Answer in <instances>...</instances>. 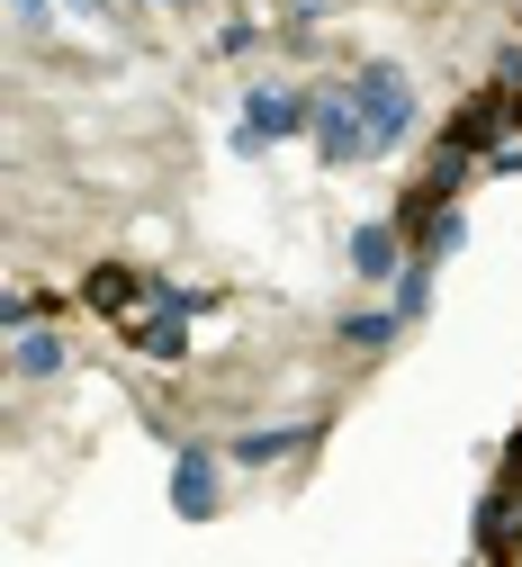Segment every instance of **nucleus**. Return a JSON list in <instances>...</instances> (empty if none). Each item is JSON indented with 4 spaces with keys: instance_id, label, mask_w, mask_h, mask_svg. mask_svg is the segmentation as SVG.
Instances as JSON below:
<instances>
[{
    "instance_id": "obj_1",
    "label": "nucleus",
    "mask_w": 522,
    "mask_h": 567,
    "mask_svg": "<svg viewBox=\"0 0 522 567\" xmlns=\"http://www.w3.org/2000/svg\"><path fill=\"white\" fill-rule=\"evenodd\" d=\"M342 100L360 109V126L379 135V145H397V135L414 126V91H406L397 63H369V73H351V91H342Z\"/></svg>"
},
{
    "instance_id": "obj_2",
    "label": "nucleus",
    "mask_w": 522,
    "mask_h": 567,
    "mask_svg": "<svg viewBox=\"0 0 522 567\" xmlns=\"http://www.w3.org/2000/svg\"><path fill=\"white\" fill-rule=\"evenodd\" d=\"M316 145H325V163H360V154H379V135L360 126V109H351V100H325V117H316Z\"/></svg>"
},
{
    "instance_id": "obj_3",
    "label": "nucleus",
    "mask_w": 522,
    "mask_h": 567,
    "mask_svg": "<svg viewBox=\"0 0 522 567\" xmlns=\"http://www.w3.org/2000/svg\"><path fill=\"white\" fill-rule=\"evenodd\" d=\"M172 514H190V523L216 514V460H207V451H181V460H172Z\"/></svg>"
},
{
    "instance_id": "obj_4",
    "label": "nucleus",
    "mask_w": 522,
    "mask_h": 567,
    "mask_svg": "<svg viewBox=\"0 0 522 567\" xmlns=\"http://www.w3.org/2000/svg\"><path fill=\"white\" fill-rule=\"evenodd\" d=\"M288 126H297V100H288V91H253V109H244V154L270 145V135H288Z\"/></svg>"
},
{
    "instance_id": "obj_5",
    "label": "nucleus",
    "mask_w": 522,
    "mask_h": 567,
    "mask_svg": "<svg viewBox=\"0 0 522 567\" xmlns=\"http://www.w3.org/2000/svg\"><path fill=\"white\" fill-rule=\"evenodd\" d=\"M351 270H369V279H388V270H397V235H388V226H369V235H351Z\"/></svg>"
},
{
    "instance_id": "obj_6",
    "label": "nucleus",
    "mask_w": 522,
    "mask_h": 567,
    "mask_svg": "<svg viewBox=\"0 0 522 567\" xmlns=\"http://www.w3.org/2000/svg\"><path fill=\"white\" fill-rule=\"evenodd\" d=\"M63 370V333H19V379H54Z\"/></svg>"
},
{
    "instance_id": "obj_7",
    "label": "nucleus",
    "mask_w": 522,
    "mask_h": 567,
    "mask_svg": "<svg viewBox=\"0 0 522 567\" xmlns=\"http://www.w3.org/2000/svg\"><path fill=\"white\" fill-rule=\"evenodd\" d=\"M126 289H135L126 270H91V307H109V316H126Z\"/></svg>"
},
{
    "instance_id": "obj_8",
    "label": "nucleus",
    "mask_w": 522,
    "mask_h": 567,
    "mask_svg": "<svg viewBox=\"0 0 522 567\" xmlns=\"http://www.w3.org/2000/svg\"><path fill=\"white\" fill-rule=\"evenodd\" d=\"M406 316H423V261L397 279V324H406Z\"/></svg>"
},
{
    "instance_id": "obj_9",
    "label": "nucleus",
    "mask_w": 522,
    "mask_h": 567,
    "mask_svg": "<svg viewBox=\"0 0 522 567\" xmlns=\"http://www.w3.org/2000/svg\"><path fill=\"white\" fill-rule=\"evenodd\" d=\"M342 333H351V342H388V333H397V316H351Z\"/></svg>"
},
{
    "instance_id": "obj_10",
    "label": "nucleus",
    "mask_w": 522,
    "mask_h": 567,
    "mask_svg": "<svg viewBox=\"0 0 522 567\" xmlns=\"http://www.w3.org/2000/svg\"><path fill=\"white\" fill-rule=\"evenodd\" d=\"M10 10H19V19H37V10H45V0H10Z\"/></svg>"
},
{
    "instance_id": "obj_11",
    "label": "nucleus",
    "mask_w": 522,
    "mask_h": 567,
    "mask_svg": "<svg viewBox=\"0 0 522 567\" xmlns=\"http://www.w3.org/2000/svg\"><path fill=\"white\" fill-rule=\"evenodd\" d=\"M72 10H109V0H72Z\"/></svg>"
}]
</instances>
